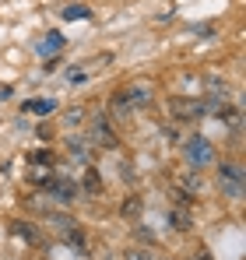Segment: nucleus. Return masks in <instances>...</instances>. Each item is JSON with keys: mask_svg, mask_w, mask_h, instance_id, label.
<instances>
[{"mask_svg": "<svg viewBox=\"0 0 246 260\" xmlns=\"http://www.w3.org/2000/svg\"><path fill=\"white\" fill-rule=\"evenodd\" d=\"M56 109V102H46V99H28L25 102V113H32V116H49Z\"/></svg>", "mask_w": 246, "mask_h": 260, "instance_id": "7", "label": "nucleus"}, {"mask_svg": "<svg viewBox=\"0 0 246 260\" xmlns=\"http://www.w3.org/2000/svg\"><path fill=\"white\" fill-rule=\"evenodd\" d=\"M183 158L194 166V169H204L214 162V148H211V141L201 137V134H194V137H187V144H183Z\"/></svg>", "mask_w": 246, "mask_h": 260, "instance_id": "1", "label": "nucleus"}, {"mask_svg": "<svg viewBox=\"0 0 246 260\" xmlns=\"http://www.w3.org/2000/svg\"><path fill=\"white\" fill-rule=\"evenodd\" d=\"M165 109L176 116V120H201L204 116V102H197V99H169L165 102Z\"/></svg>", "mask_w": 246, "mask_h": 260, "instance_id": "3", "label": "nucleus"}, {"mask_svg": "<svg viewBox=\"0 0 246 260\" xmlns=\"http://www.w3.org/2000/svg\"><path fill=\"white\" fill-rule=\"evenodd\" d=\"M60 46H64V36H60V32H53V36H49V39H46L39 49H42V53H56Z\"/></svg>", "mask_w": 246, "mask_h": 260, "instance_id": "11", "label": "nucleus"}, {"mask_svg": "<svg viewBox=\"0 0 246 260\" xmlns=\"http://www.w3.org/2000/svg\"><path fill=\"white\" fill-rule=\"evenodd\" d=\"M91 137L102 144V148H116V134L106 120H91Z\"/></svg>", "mask_w": 246, "mask_h": 260, "instance_id": "6", "label": "nucleus"}, {"mask_svg": "<svg viewBox=\"0 0 246 260\" xmlns=\"http://www.w3.org/2000/svg\"><path fill=\"white\" fill-rule=\"evenodd\" d=\"M46 190H49L60 204H71V201L78 197V186H71L67 179H46Z\"/></svg>", "mask_w": 246, "mask_h": 260, "instance_id": "4", "label": "nucleus"}, {"mask_svg": "<svg viewBox=\"0 0 246 260\" xmlns=\"http://www.w3.org/2000/svg\"><path fill=\"white\" fill-rule=\"evenodd\" d=\"M32 162H42V166H49V162H53V155H49V151H36V155H32Z\"/></svg>", "mask_w": 246, "mask_h": 260, "instance_id": "14", "label": "nucleus"}, {"mask_svg": "<svg viewBox=\"0 0 246 260\" xmlns=\"http://www.w3.org/2000/svg\"><path fill=\"white\" fill-rule=\"evenodd\" d=\"M88 14H91V11H88L84 4H71V7L64 11V18H67V21H78V18H88Z\"/></svg>", "mask_w": 246, "mask_h": 260, "instance_id": "10", "label": "nucleus"}, {"mask_svg": "<svg viewBox=\"0 0 246 260\" xmlns=\"http://www.w3.org/2000/svg\"><path fill=\"white\" fill-rule=\"evenodd\" d=\"M190 260H211V257H207V253H197V257H190Z\"/></svg>", "mask_w": 246, "mask_h": 260, "instance_id": "15", "label": "nucleus"}, {"mask_svg": "<svg viewBox=\"0 0 246 260\" xmlns=\"http://www.w3.org/2000/svg\"><path fill=\"white\" fill-rule=\"evenodd\" d=\"M71 155L81 158V162H88V158H91V144H88V141H78V137H71Z\"/></svg>", "mask_w": 246, "mask_h": 260, "instance_id": "9", "label": "nucleus"}, {"mask_svg": "<svg viewBox=\"0 0 246 260\" xmlns=\"http://www.w3.org/2000/svg\"><path fill=\"white\" fill-rule=\"evenodd\" d=\"M123 215H127V218L141 215V197H130V201H127V204H123Z\"/></svg>", "mask_w": 246, "mask_h": 260, "instance_id": "12", "label": "nucleus"}, {"mask_svg": "<svg viewBox=\"0 0 246 260\" xmlns=\"http://www.w3.org/2000/svg\"><path fill=\"white\" fill-rule=\"evenodd\" d=\"M120 95H123V102H127L130 109H137V106H148V102H151V91H148L144 85H130V88H123Z\"/></svg>", "mask_w": 246, "mask_h": 260, "instance_id": "5", "label": "nucleus"}, {"mask_svg": "<svg viewBox=\"0 0 246 260\" xmlns=\"http://www.w3.org/2000/svg\"><path fill=\"white\" fill-rule=\"evenodd\" d=\"M11 229H14V236L25 239V243H39V232H36L32 225H25V221H11Z\"/></svg>", "mask_w": 246, "mask_h": 260, "instance_id": "8", "label": "nucleus"}, {"mask_svg": "<svg viewBox=\"0 0 246 260\" xmlns=\"http://www.w3.org/2000/svg\"><path fill=\"white\" fill-rule=\"evenodd\" d=\"M84 186H88L91 193H99V190H102V183H99V173H91V169H88V173H84Z\"/></svg>", "mask_w": 246, "mask_h": 260, "instance_id": "13", "label": "nucleus"}, {"mask_svg": "<svg viewBox=\"0 0 246 260\" xmlns=\"http://www.w3.org/2000/svg\"><path fill=\"white\" fill-rule=\"evenodd\" d=\"M218 186H222L225 197L239 201V197H243V169L232 166V162H222V169H218Z\"/></svg>", "mask_w": 246, "mask_h": 260, "instance_id": "2", "label": "nucleus"}]
</instances>
